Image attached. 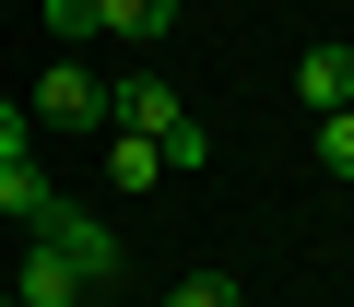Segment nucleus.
I'll use <instances>...</instances> for the list:
<instances>
[{"label": "nucleus", "mask_w": 354, "mask_h": 307, "mask_svg": "<svg viewBox=\"0 0 354 307\" xmlns=\"http://www.w3.org/2000/svg\"><path fill=\"white\" fill-rule=\"evenodd\" d=\"M153 154H165V166H213V130H201V118H165Z\"/></svg>", "instance_id": "nucleus-10"}, {"label": "nucleus", "mask_w": 354, "mask_h": 307, "mask_svg": "<svg viewBox=\"0 0 354 307\" xmlns=\"http://www.w3.org/2000/svg\"><path fill=\"white\" fill-rule=\"evenodd\" d=\"M165 118H189L165 71H118V83H106V130H142V142H165Z\"/></svg>", "instance_id": "nucleus-2"}, {"label": "nucleus", "mask_w": 354, "mask_h": 307, "mask_svg": "<svg viewBox=\"0 0 354 307\" xmlns=\"http://www.w3.org/2000/svg\"><path fill=\"white\" fill-rule=\"evenodd\" d=\"M165 307H248V295H236V283H225V272H189V283H177V295H165Z\"/></svg>", "instance_id": "nucleus-12"}, {"label": "nucleus", "mask_w": 354, "mask_h": 307, "mask_svg": "<svg viewBox=\"0 0 354 307\" xmlns=\"http://www.w3.org/2000/svg\"><path fill=\"white\" fill-rule=\"evenodd\" d=\"M295 83H307V106H319V118H330V106H354V48H307V71H295Z\"/></svg>", "instance_id": "nucleus-8"}, {"label": "nucleus", "mask_w": 354, "mask_h": 307, "mask_svg": "<svg viewBox=\"0 0 354 307\" xmlns=\"http://www.w3.org/2000/svg\"><path fill=\"white\" fill-rule=\"evenodd\" d=\"M177 24V0H95V36H130V48H153Z\"/></svg>", "instance_id": "nucleus-7"}, {"label": "nucleus", "mask_w": 354, "mask_h": 307, "mask_svg": "<svg viewBox=\"0 0 354 307\" xmlns=\"http://www.w3.org/2000/svg\"><path fill=\"white\" fill-rule=\"evenodd\" d=\"M0 213H12V225H36V236H48V225H59L71 201L48 189V166H0Z\"/></svg>", "instance_id": "nucleus-4"}, {"label": "nucleus", "mask_w": 354, "mask_h": 307, "mask_svg": "<svg viewBox=\"0 0 354 307\" xmlns=\"http://www.w3.org/2000/svg\"><path fill=\"white\" fill-rule=\"evenodd\" d=\"M319 166H330V178H354V106H330V118H319Z\"/></svg>", "instance_id": "nucleus-11"}, {"label": "nucleus", "mask_w": 354, "mask_h": 307, "mask_svg": "<svg viewBox=\"0 0 354 307\" xmlns=\"http://www.w3.org/2000/svg\"><path fill=\"white\" fill-rule=\"evenodd\" d=\"M0 166H36V106L0 95Z\"/></svg>", "instance_id": "nucleus-9"}, {"label": "nucleus", "mask_w": 354, "mask_h": 307, "mask_svg": "<svg viewBox=\"0 0 354 307\" xmlns=\"http://www.w3.org/2000/svg\"><path fill=\"white\" fill-rule=\"evenodd\" d=\"M0 307H12V295H0Z\"/></svg>", "instance_id": "nucleus-15"}, {"label": "nucleus", "mask_w": 354, "mask_h": 307, "mask_svg": "<svg viewBox=\"0 0 354 307\" xmlns=\"http://www.w3.org/2000/svg\"><path fill=\"white\" fill-rule=\"evenodd\" d=\"M71 307H106V295H71Z\"/></svg>", "instance_id": "nucleus-14"}, {"label": "nucleus", "mask_w": 354, "mask_h": 307, "mask_svg": "<svg viewBox=\"0 0 354 307\" xmlns=\"http://www.w3.org/2000/svg\"><path fill=\"white\" fill-rule=\"evenodd\" d=\"M153 178H165V154H153L142 130H106V189H118V201H142Z\"/></svg>", "instance_id": "nucleus-5"}, {"label": "nucleus", "mask_w": 354, "mask_h": 307, "mask_svg": "<svg viewBox=\"0 0 354 307\" xmlns=\"http://www.w3.org/2000/svg\"><path fill=\"white\" fill-rule=\"evenodd\" d=\"M48 36H95V0H48Z\"/></svg>", "instance_id": "nucleus-13"}, {"label": "nucleus", "mask_w": 354, "mask_h": 307, "mask_svg": "<svg viewBox=\"0 0 354 307\" xmlns=\"http://www.w3.org/2000/svg\"><path fill=\"white\" fill-rule=\"evenodd\" d=\"M24 106H36V130H106V83H95L83 59H48Z\"/></svg>", "instance_id": "nucleus-1"}, {"label": "nucleus", "mask_w": 354, "mask_h": 307, "mask_svg": "<svg viewBox=\"0 0 354 307\" xmlns=\"http://www.w3.org/2000/svg\"><path fill=\"white\" fill-rule=\"evenodd\" d=\"M153 307H165V295H153Z\"/></svg>", "instance_id": "nucleus-16"}, {"label": "nucleus", "mask_w": 354, "mask_h": 307, "mask_svg": "<svg viewBox=\"0 0 354 307\" xmlns=\"http://www.w3.org/2000/svg\"><path fill=\"white\" fill-rule=\"evenodd\" d=\"M48 248H71V260H83V283H106V272H118V236H106L95 213H59V225H48Z\"/></svg>", "instance_id": "nucleus-6"}, {"label": "nucleus", "mask_w": 354, "mask_h": 307, "mask_svg": "<svg viewBox=\"0 0 354 307\" xmlns=\"http://www.w3.org/2000/svg\"><path fill=\"white\" fill-rule=\"evenodd\" d=\"M71 295H95V283H83V260H71V248H48V236H36V248H24V260H12V307H71Z\"/></svg>", "instance_id": "nucleus-3"}]
</instances>
